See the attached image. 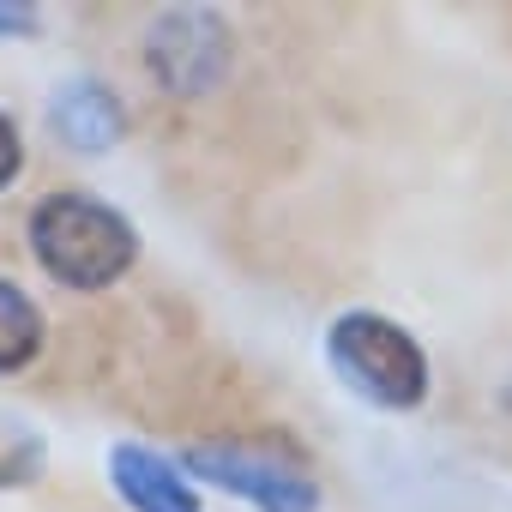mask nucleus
Returning a JSON list of instances; mask_svg holds the SVG:
<instances>
[{
    "instance_id": "obj_1",
    "label": "nucleus",
    "mask_w": 512,
    "mask_h": 512,
    "mask_svg": "<svg viewBox=\"0 0 512 512\" xmlns=\"http://www.w3.org/2000/svg\"><path fill=\"white\" fill-rule=\"evenodd\" d=\"M31 253L67 290H109L139 260V229L91 193H49L31 211Z\"/></svg>"
},
{
    "instance_id": "obj_2",
    "label": "nucleus",
    "mask_w": 512,
    "mask_h": 512,
    "mask_svg": "<svg viewBox=\"0 0 512 512\" xmlns=\"http://www.w3.org/2000/svg\"><path fill=\"white\" fill-rule=\"evenodd\" d=\"M326 362L356 398H368L380 410H416L428 398V356L386 314H368V308L338 314L326 326Z\"/></svg>"
},
{
    "instance_id": "obj_3",
    "label": "nucleus",
    "mask_w": 512,
    "mask_h": 512,
    "mask_svg": "<svg viewBox=\"0 0 512 512\" xmlns=\"http://www.w3.org/2000/svg\"><path fill=\"white\" fill-rule=\"evenodd\" d=\"M181 470L260 506V512H320V488L302 464L278 458L272 446H247V440H193L181 452Z\"/></svg>"
},
{
    "instance_id": "obj_4",
    "label": "nucleus",
    "mask_w": 512,
    "mask_h": 512,
    "mask_svg": "<svg viewBox=\"0 0 512 512\" xmlns=\"http://www.w3.org/2000/svg\"><path fill=\"white\" fill-rule=\"evenodd\" d=\"M229 25L211 7H169L145 31V67L175 97H205L229 79Z\"/></svg>"
},
{
    "instance_id": "obj_5",
    "label": "nucleus",
    "mask_w": 512,
    "mask_h": 512,
    "mask_svg": "<svg viewBox=\"0 0 512 512\" xmlns=\"http://www.w3.org/2000/svg\"><path fill=\"white\" fill-rule=\"evenodd\" d=\"M109 482H115V494L133 512H205L193 482H187V470L175 458L151 452V446H133V440H121L109 452Z\"/></svg>"
},
{
    "instance_id": "obj_6",
    "label": "nucleus",
    "mask_w": 512,
    "mask_h": 512,
    "mask_svg": "<svg viewBox=\"0 0 512 512\" xmlns=\"http://www.w3.org/2000/svg\"><path fill=\"white\" fill-rule=\"evenodd\" d=\"M49 127L73 151H115L127 133V109L103 79H67L49 103Z\"/></svg>"
},
{
    "instance_id": "obj_7",
    "label": "nucleus",
    "mask_w": 512,
    "mask_h": 512,
    "mask_svg": "<svg viewBox=\"0 0 512 512\" xmlns=\"http://www.w3.org/2000/svg\"><path fill=\"white\" fill-rule=\"evenodd\" d=\"M37 350H43V308L13 278H0V374L31 368Z\"/></svg>"
},
{
    "instance_id": "obj_8",
    "label": "nucleus",
    "mask_w": 512,
    "mask_h": 512,
    "mask_svg": "<svg viewBox=\"0 0 512 512\" xmlns=\"http://www.w3.org/2000/svg\"><path fill=\"white\" fill-rule=\"evenodd\" d=\"M43 464H49L43 434H37L25 416L0 410V494H7V488H31V482L43 476Z\"/></svg>"
},
{
    "instance_id": "obj_9",
    "label": "nucleus",
    "mask_w": 512,
    "mask_h": 512,
    "mask_svg": "<svg viewBox=\"0 0 512 512\" xmlns=\"http://www.w3.org/2000/svg\"><path fill=\"white\" fill-rule=\"evenodd\" d=\"M19 169H25V139H19L13 115L0 109V193H7V187L19 181Z\"/></svg>"
},
{
    "instance_id": "obj_10",
    "label": "nucleus",
    "mask_w": 512,
    "mask_h": 512,
    "mask_svg": "<svg viewBox=\"0 0 512 512\" xmlns=\"http://www.w3.org/2000/svg\"><path fill=\"white\" fill-rule=\"evenodd\" d=\"M43 19H37V7H19V0H0V37H31Z\"/></svg>"
}]
</instances>
